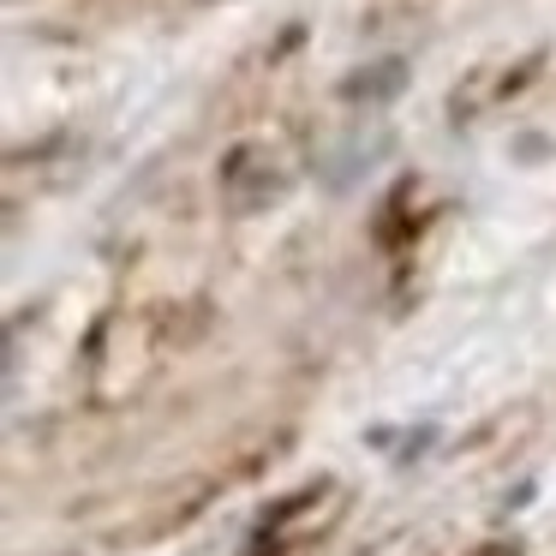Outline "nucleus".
<instances>
[{"mask_svg": "<svg viewBox=\"0 0 556 556\" xmlns=\"http://www.w3.org/2000/svg\"><path fill=\"white\" fill-rule=\"evenodd\" d=\"M281 186H288V162H281V150H269L264 138H245V144H233L228 156H222V204H228L233 216H252V210L276 204Z\"/></svg>", "mask_w": 556, "mask_h": 556, "instance_id": "1", "label": "nucleus"}]
</instances>
